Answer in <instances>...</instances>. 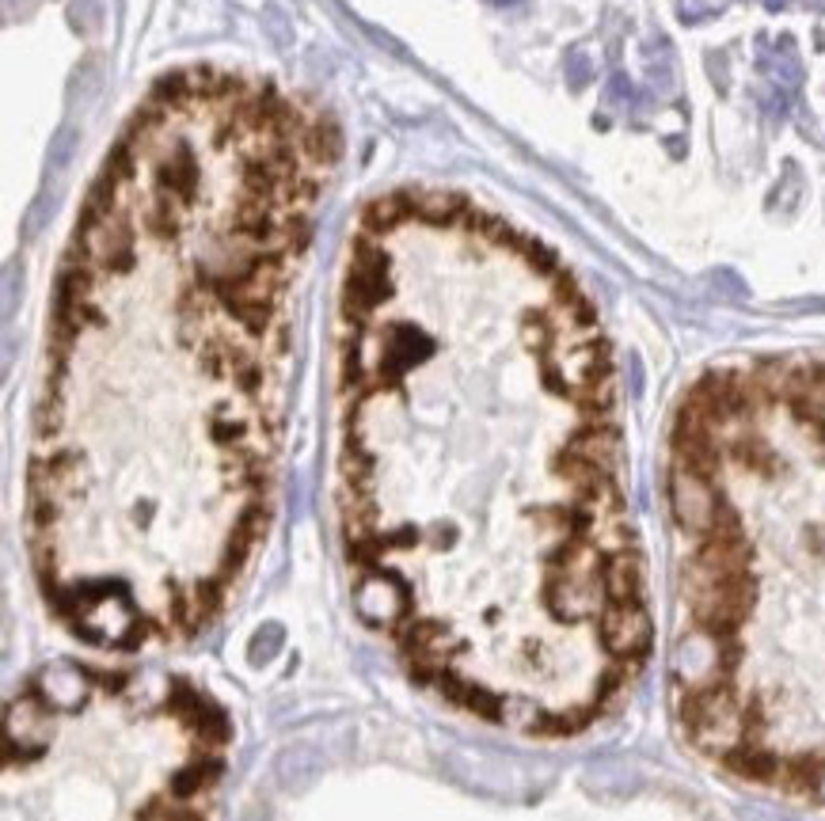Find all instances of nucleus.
Instances as JSON below:
<instances>
[{
  "label": "nucleus",
  "instance_id": "1",
  "mask_svg": "<svg viewBox=\"0 0 825 821\" xmlns=\"http://www.w3.org/2000/svg\"><path fill=\"white\" fill-rule=\"evenodd\" d=\"M613 377L552 251L388 194L346 251L339 517L358 609L445 704L571 738L651 650Z\"/></svg>",
  "mask_w": 825,
  "mask_h": 821
},
{
  "label": "nucleus",
  "instance_id": "2",
  "mask_svg": "<svg viewBox=\"0 0 825 821\" xmlns=\"http://www.w3.org/2000/svg\"><path fill=\"white\" fill-rule=\"evenodd\" d=\"M335 156L305 99L187 69L99 175L61 267L27 468L31 567L80 643H187L263 544Z\"/></svg>",
  "mask_w": 825,
  "mask_h": 821
},
{
  "label": "nucleus",
  "instance_id": "3",
  "mask_svg": "<svg viewBox=\"0 0 825 821\" xmlns=\"http://www.w3.org/2000/svg\"><path fill=\"white\" fill-rule=\"evenodd\" d=\"M567 77H571V84H575V88H582V84L590 80V61L582 58V54H575V58L567 61Z\"/></svg>",
  "mask_w": 825,
  "mask_h": 821
},
{
  "label": "nucleus",
  "instance_id": "4",
  "mask_svg": "<svg viewBox=\"0 0 825 821\" xmlns=\"http://www.w3.org/2000/svg\"><path fill=\"white\" fill-rule=\"evenodd\" d=\"M609 96H613V99H628V96H632V84H628L624 77H613V84H609Z\"/></svg>",
  "mask_w": 825,
  "mask_h": 821
}]
</instances>
